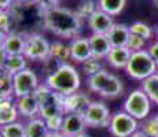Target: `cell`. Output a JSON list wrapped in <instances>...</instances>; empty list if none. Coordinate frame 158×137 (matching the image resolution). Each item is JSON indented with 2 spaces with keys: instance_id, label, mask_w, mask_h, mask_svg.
<instances>
[{
  "instance_id": "obj_1",
  "label": "cell",
  "mask_w": 158,
  "mask_h": 137,
  "mask_svg": "<svg viewBox=\"0 0 158 137\" xmlns=\"http://www.w3.org/2000/svg\"><path fill=\"white\" fill-rule=\"evenodd\" d=\"M40 15L43 18L44 27L52 32L58 37L73 40L80 34L83 19L78 17L76 11L56 6L54 8L40 13Z\"/></svg>"
},
{
  "instance_id": "obj_2",
  "label": "cell",
  "mask_w": 158,
  "mask_h": 137,
  "mask_svg": "<svg viewBox=\"0 0 158 137\" xmlns=\"http://www.w3.org/2000/svg\"><path fill=\"white\" fill-rule=\"evenodd\" d=\"M44 84L47 87H50L52 91L60 93V95L68 96L80 91L81 78L78 71L72 65L63 63L56 71L47 75Z\"/></svg>"
},
{
  "instance_id": "obj_3",
  "label": "cell",
  "mask_w": 158,
  "mask_h": 137,
  "mask_svg": "<svg viewBox=\"0 0 158 137\" xmlns=\"http://www.w3.org/2000/svg\"><path fill=\"white\" fill-rule=\"evenodd\" d=\"M35 95L37 96L40 117L43 119H50L54 117H63L65 115V107H63L65 96L63 95L52 91L45 84L39 85Z\"/></svg>"
},
{
  "instance_id": "obj_4",
  "label": "cell",
  "mask_w": 158,
  "mask_h": 137,
  "mask_svg": "<svg viewBox=\"0 0 158 137\" xmlns=\"http://www.w3.org/2000/svg\"><path fill=\"white\" fill-rule=\"evenodd\" d=\"M157 67V63L154 62V59L148 54V51L142 50L132 52L128 65L125 67V71L129 77L139 81H144L146 78L156 74Z\"/></svg>"
},
{
  "instance_id": "obj_5",
  "label": "cell",
  "mask_w": 158,
  "mask_h": 137,
  "mask_svg": "<svg viewBox=\"0 0 158 137\" xmlns=\"http://www.w3.org/2000/svg\"><path fill=\"white\" fill-rule=\"evenodd\" d=\"M124 111L136 119H147L151 111V100L143 89H133L124 102Z\"/></svg>"
},
{
  "instance_id": "obj_6",
  "label": "cell",
  "mask_w": 158,
  "mask_h": 137,
  "mask_svg": "<svg viewBox=\"0 0 158 137\" xmlns=\"http://www.w3.org/2000/svg\"><path fill=\"white\" fill-rule=\"evenodd\" d=\"M25 38H26V44L23 55L26 56L28 60L44 62L50 56L51 44L40 33H28V34H25Z\"/></svg>"
},
{
  "instance_id": "obj_7",
  "label": "cell",
  "mask_w": 158,
  "mask_h": 137,
  "mask_svg": "<svg viewBox=\"0 0 158 137\" xmlns=\"http://www.w3.org/2000/svg\"><path fill=\"white\" fill-rule=\"evenodd\" d=\"M138 126L136 118L125 111H120L111 115L109 130L114 137H131L135 132H138Z\"/></svg>"
},
{
  "instance_id": "obj_8",
  "label": "cell",
  "mask_w": 158,
  "mask_h": 137,
  "mask_svg": "<svg viewBox=\"0 0 158 137\" xmlns=\"http://www.w3.org/2000/svg\"><path fill=\"white\" fill-rule=\"evenodd\" d=\"M83 117L87 126L89 127H109V123L111 119L110 110L102 100L91 102L89 107Z\"/></svg>"
},
{
  "instance_id": "obj_9",
  "label": "cell",
  "mask_w": 158,
  "mask_h": 137,
  "mask_svg": "<svg viewBox=\"0 0 158 137\" xmlns=\"http://www.w3.org/2000/svg\"><path fill=\"white\" fill-rule=\"evenodd\" d=\"M14 80V96L15 99L26 95H32L39 88V78L32 69H25L13 75Z\"/></svg>"
},
{
  "instance_id": "obj_10",
  "label": "cell",
  "mask_w": 158,
  "mask_h": 137,
  "mask_svg": "<svg viewBox=\"0 0 158 137\" xmlns=\"http://www.w3.org/2000/svg\"><path fill=\"white\" fill-rule=\"evenodd\" d=\"M89 104H91V99L88 97L85 92H81V91H77V92L72 93V95L65 96V100H63L65 114L73 112V114L84 115L88 107H89Z\"/></svg>"
},
{
  "instance_id": "obj_11",
  "label": "cell",
  "mask_w": 158,
  "mask_h": 137,
  "mask_svg": "<svg viewBox=\"0 0 158 137\" xmlns=\"http://www.w3.org/2000/svg\"><path fill=\"white\" fill-rule=\"evenodd\" d=\"M15 106L19 112V117H23L26 119H33L36 117H40V110H39V100L35 93L26 95L22 97L15 99Z\"/></svg>"
},
{
  "instance_id": "obj_12",
  "label": "cell",
  "mask_w": 158,
  "mask_h": 137,
  "mask_svg": "<svg viewBox=\"0 0 158 137\" xmlns=\"http://www.w3.org/2000/svg\"><path fill=\"white\" fill-rule=\"evenodd\" d=\"M70 51V59L78 63H84L92 58V50H91L89 40L85 37H76L69 44Z\"/></svg>"
},
{
  "instance_id": "obj_13",
  "label": "cell",
  "mask_w": 158,
  "mask_h": 137,
  "mask_svg": "<svg viewBox=\"0 0 158 137\" xmlns=\"http://www.w3.org/2000/svg\"><path fill=\"white\" fill-rule=\"evenodd\" d=\"M85 127H87V123L84 121L83 115L69 112V114H65V117H63L60 133L68 137H74L85 132Z\"/></svg>"
},
{
  "instance_id": "obj_14",
  "label": "cell",
  "mask_w": 158,
  "mask_h": 137,
  "mask_svg": "<svg viewBox=\"0 0 158 137\" xmlns=\"http://www.w3.org/2000/svg\"><path fill=\"white\" fill-rule=\"evenodd\" d=\"M114 25L113 17L106 14L102 10H96L95 13L88 18V26L92 30V33H99V34H107L111 26Z\"/></svg>"
},
{
  "instance_id": "obj_15",
  "label": "cell",
  "mask_w": 158,
  "mask_h": 137,
  "mask_svg": "<svg viewBox=\"0 0 158 137\" xmlns=\"http://www.w3.org/2000/svg\"><path fill=\"white\" fill-rule=\"evenodd\" d=\"M26 38L23 33L10 32L6 34V38L3 41L2 47L8 55H23L25 52Z\"/></svg>"
},
{
  "instance_id": "obj_16",
  "label": "cell",
  "mask_w": 158,
  "mask_h": 137,
  "mask_svg": "<svg viewBox=\"0 0 158 137\" xmlns=\"http://www.w3.org/2000/svg\"><path fill=\"white\" fill-rule=\"evenodd\" d=\"M89 40L91 50H92V56L98 58V59H105L111 51V44L109 41L106 34H99V33H92L88 37Z\"/></svg>"
},
{
  "instance_id": "obj_17",
  "label": "cell",
  "mask_w": 158,
  "mask_h": 137,
  "mask_svg": "<svg viewBox=\"0 0 158 137\" xmlns=\"http://www.w3.org/2000/svg\"><path fill=\"white\" fill-rule=\"evenodd\" d=\"M106 36H107L111 47H127L131 36L129 26L124 25V23H114Z\"/></svg>"
},
{
  "instance_id": "obj_18",
  "label": "cell",
  "mask_w": 158,
  "mask_h": 137,
  "mask_svg": "<svg viewBox=\"0 0 158 137\" xmlns=\"http://www.w3.org/2000/svg\"><path fill=\"white\" fill-rule=\"evenodd\" d=\"M19 112L15 106V97L0 100V126L18 121Z\"/></svg>"
},
{
  "instance_id": "obj_19",
  "label": "cell",
  "mask_w": 158,
  "mask_h": 137,
  "mask_svg": "<svg viewBox=\"0 0 158 137\" xmlns=\"http://www.w3.org/2000/svg\"><path fill=\"white\" fill-rule=\"evenodd\" d=\"M131 50L127 47H113L109 55L106 56L109 65L114 69H125L131 59Z\"/></svg>"
},
{
  "instance_id": "obj_20",
  "label": "cell",
  "mask_w": 158,
  "mask_h": 137,
  "mask_svg": "<svg viewBox=\"0 0 158 137\" xmlns=\"http://www.w3.org/2000/svg\"><path fill=\"white\" fill-rule=\"evenodd\" d=\"M50 133L45 119L36 117L26 122V137H45Z\"/></svg>"
},
{
  "instance_id": "obj_21",
  "label": "cell",
  "mask_w": 158,
  "mask_h": 137,
  "mask_svg": "<svg viewBox=\"0 0 158 137\" xmlns=\"http://www.w3.org/2000/svg\"><path fill=\"white\" fill-rule=\"evenodd\" d=\"M111 77V73H109L107 70H101V71H98L96 74L94 75H89L88 77V88H89V91H92V92L95 93H101L103 91V88L106 87V84L109 82Z\"/></svg>"
},
{
  "instance_id": "obj_22",
  "label": "cell",
  "mask_w": 158,
  "mask_h": 137,
  "mask_svg": "<svg viewBox=\"0 0 158 137\" xmlns=\"http://www.w3.org/2000/svg\"><path fill=\"white\" fill-rule=\"evenodd\" d=\"M123 91H124L123 81H121L117 75L111 74L110 80H109V82L106 84V87L103 88V91L99 95H101L103 99H115V97L121 96Z\"/></svg>"
},
{
  "instance_id": "obj_23",
  "label": "cell",
  "mask_w": 158,
  "mask_h": 137,
  "mask_svg": "<svg viewBox=\"0 0 158 137\" xmlns=\"http://www.w3.org/2000/svg\"><path fill=\"white\" fill-rule=\"evenodd\" d=\"M14 96V80L13 74L0 69V100L10 99Z\"/></svg>"
},
{
  "instance_id": "obj_24",
  "label": "cell",
  "mask_w": 158,
  "mask_h": 137,
  "mask_svg": "<svg viewBox=\"0 0 158 137\" xmlns=\"http://www.w3.org/2000/svg\"><path fill=\"white\" fill-rule=\"evenodd\" d=\"M3 69L14 75L22 70L28 69V59L25 55H8Z\"/></svg>"
},
{
  "instance_id": "obj_25",
  "label": "cell",
  "mask_w": 158,
  "mask_h": 137,
  "mask_svg": "<svg viewBox=\"0 0 158 137\" xmlns=\"http://www.w3.org/2000/svg\"><path fill=\"white\" fill-rule=\"evenodd\" d=\"M96 4H98L99 10L114 17V15H118L124 10V7L127 4V0H98Z\"/></svg>"
},
{
  "instance_id": "obj_26",
  "label": "cell",
  "mask_w": 158,
  "mask_h": 137,
  "mask_svg": "<svg viewBox=\"0 0 158 137\" xmlns=\"http://www.w3.org/2000/svg\"><path fill=\"white\" fill-rule=\"evenodd\" d=\"M0 133L3 137H26V123L15 121L13 123L0 126Z\"/></svg>"
},
{
  "instance_id": "obj_27",
  "label": "cell",
  "mask_w": 158,
  "mask_h": 137,
  "mask_svg": "<svg viewBox=\"0 0 158 137\" xmlns=\"http://www.w3.org/2000/svg\"><path fill=\"white\" fill-rule=\"evenodd\" d=\"M142 89L147 93L151 102L158 104V73L142 81Z\"/></svg>"
},
{
  "instance_id": "obj_28",
  "label": "cell",
  "mask_w": 158,
  "mask_h": 137,
  "mask_svg": "<svg viewBox=\"0 0 158 137\" xmlns=\"http://www.w3.org/2000/svg\"><path fill=\"white\" fill-rule=\"evenodd\" d=\"M50 56L55 58V59L60 60V62L66 63V60L70 59V51H69V45H65L60 41H55L51 44L50 50Z\"/></svg>"
},
{
  "instance_id": "obj_29",
  "label": "cell",
  "mask_w": 158,
  "mask_h": 137,
  "mask_svg": "<svg viewBox=\"0 0 158 137\" xmlns=\"http://www.w3.org/2000/svg\"><path fill=\"white\" fill-rule=\"evenodd\" d=\"M129 32L131 34H135V36H139V37L144 38V40H148L151 38L153 36V30L148 25H146L143 22H135L129 26Z\"/></svg>"
},
{
  "instance_id": "obj_30",
  "label": "cell",
  "mask_w": 158,
  "mask_h": 137,
  "mask_svg": "<svg viewBox=\"0 0 158 137\" xmlns=\"http://www.w3.org/2000/svg\"><path fill=\"white\" fill-rule=\"evenodd\" d=\"M96 10H98V4H96L94 0H83V2L80 3V6H78L76 13L78 14V17H80L81 19H84V18L88 19Z\"/></svg>"
},
{
  "instance_id": "obj_31",
  "label": "cell",
  "mask_w": 158,
  "mask_h": 137,
  "mask_svg": "<svg viewBox=\"0 0 158 137\" xmlns=\"http://www.w3.org/2000/svg\"><path fill=\"white\" fill-rule=\"evenodd\" d=\"M102 59H98V58H91V59H88L87 62L83 63V70L84 73L89 77V75H94L96 74L98 71H101V70H103V66H102Z\"/></svg>"
},
{
  "instance_id": "obj_32",
  "label": "cell",
  "mask_w": 158,
  "mask_h": 137,
  "mask_svg": "<svg viewBox=\"0 0 158 137\" xmlns=\"http://www.w3.org/2000/svg\"><path fill=\"white\" fill-rule=\"evenodd\" d=\"M142 130L151 137H158V114L154 115L153 118H148V119L142 125Z\"/></svg>"
},
{
  "instance_id": "obj_33",
  "label": "cell",
  "mask_w": 158,
  "mask_h": 137,
  "mask_svg": "<svg viewBox=\"0 0 158 137\" xmlns=\"http://www.w3.org/2000/svg\"><path fill=\"white\" fill-rule=\"evenodd\" d=\"M146 45V40L139 36H135V34H131L129 36V40H128V44H127V48L131 50V52H136V51H142Z\"/></svg>"
},
{
  "instance_id": "obj_34",
  "label": "cell",
  "mask_w": 158,
  "mask_h": 137,
  "mask_svg": "<svg viewBox=\"0 0 158 137\" xmlns=\"http://www.w3.org/2000/svg\"><path fill=\"white\" fill-rule=\"evenodd\" d=\"M62 65H63V62H60V60L55 59V58H51V56H48L47 59L43 62V67H44L45 73H47L48 75L52 74L54 71H56Z\"/></svg>"
},
{
  "instance_id": "obj_35",
  "label": "cell",
  "mask_w": 158,
  "mask_h": 137,
  "mask_svg": "<svg viewBox=\"0 0 158 137\" xmlns=\"http://www.w3.org/2000/svg\"><path fill=\"white\" fill-rule=\"evenodd\" d=\"M11 15L7 10H0V30L4 33H10Z\"/></svg>"
},
{
  "instance_id": "obj_36",
  "label": "cell",
  "mask_w": 158,
  "mask_h": 137,
  "mask_svg": "<svg viewBox=\"0 0 158 137\" xmlns=\"http://www.w3.org/2000/svg\"><path fill=\"white\" fill-rule=\"evenodd\" d=\"M63 117H65V115H63ZM63 117H54V118H50V119H45L50 132H55V133L60 132L62 123H63Z\"/></svg>"
},
{
  "instance_id": "obj_37",
  "label": "cell",
  "mask_w": 158,
  "mask_h": 137,
  "mask_svg": "<svg viewBox=\"0 0 158 137\" xmlns=\"http://www.w3.org/2000/svg\"><path fill=\"white\" fill-rule=\"evenodd\" d=\"M59 2L60 0H36L35 4L37 6L39 11L43 13L45 10H50V8H54L56 6H59Z\"/></svg>"
},
{
  "instance_id": "obj_38",
  "label": "cell",
  "mask_w": 158,
  "mask_h": 137,
  "mask_svg": "<svg viewBox=\"0 0 158 137\" xmlns=\"http://www.w3.org/2000/svg\"><path fill=\"white\" fill-rule=\"evenodd\" d=\"M148 54L151 55V58H153L154 62H156L157 66H158V41L154 42L153 45H150V48H148Z\"/></svg>"
},
{
  "instance_id": "obj_39",
  "label": "cell",
  "mask_w": 158,
  "mask_h": 137,
  "mask_svg": "<svg viewBox=\"0 0 158 137\" xmlns=\"http://www.w3.org/2000/svg\"><path fill=\"white\" fill-rule=\"evenodd\" d=\"M7 58H8V54L6 52L4 48L0 45V69L4 67V63H6V60H7Z\"/></svg>"
},
{
  "instance_id": "obj_40",
  "label": "cell",
  "mask_w": 158,
  "mask_h": 137,
  "mask_svg": "<svg viewBox=\"0 0 158 137\" xmlns=\"http://www.w3.org/2000/svg\"><path fill=\"white\" fill-rule=\"evenodd\" d=\"M14 0H0V10H7L13 6Z\"/></svg>"
},
{
  "instance_id": "obj_41",
  "label": "cell",
  "mask_w": 158,
  "mask_h": 137,
  "mask_svg": "<svg viewBox=\"0 0 158 137\" xmlns=\"http://www.w3.org/2000/svg\"><path fill=\"white\" fill-rule=\"evenodd\" d=\"M131 137H151V136H148L146 132H143V130H138V132H135Z\"/></svg>"
},
{
  "instance_id": "obj_42",
  "label": "cell",
  "mask_w": 158,
  "mask_h": 137,
  "mask_svg": "<svg viewBox=\"0 0 158 137\" xmlns=\"http://www.w3.org/2000/svg\"><path fill=\"white\" fill-rule=\"evenodd\" d=\"M14 3H17V4H32V3H36V0H14Z\"/></svg>"
},
{
  "instance_id": "obj_43",
  "label": "cell",
  "mask_w": 158,
  "mask_h": 137,
  "mask_svg": "<svg viewBox=\"0 0 158 137\" xmlns=\"http://www.w3.org/2000/svg\"><path fill=\"white\" fill-rule=\"evenodd\" d=\"M6 34H7V33H4V32H2V30H0V45H2V44H3V41H4Z\"/></svg>"
},
{
  "instance_id": "obj_44",
  "label": "cell",
  "mask_w": 158,
  "mask_h": 137,
  "mask_svg": "<svg viewBox=\"0 0 158 137\" xmlns=\"http://www.w3.org/2000/svg\"><path fill=\"white\" fill-rule=\"evenodd\" d=\"M74 137H89V136H88L87 133L84 132V133H81V135H77V136H74Z\"/></svg>"
},
{
  "instance_id": "obj_45",
  "label": "cell",
  "mask_w": 158,
  "mask_h": 137,
  "mask_svg": "<svg viewBox=\"0 0 158 137\" xmlns=\"http://www.w3.org/2000/svg\"><path fill=\"white\" fill-rule=\"evenodd\" d=\"M56 137H68V136H65V135H62V133H56Z\"/></svg>"
},
{
  "instance_id": "obj_46",
  "label": "cell",
  "mask_w": 158,
  "mask_h": 137,
  "mask_svg": "<svg viewBox=\"0 0 158 137\" xmlns=\"http://www.w3.org/2000/svg\"><path fill=\"white\" fill-rule=\"evenodd\" d=\"M154 3H156V6L158 7V0H154Z\"/></svg>"
},
{
  "instance_id": "obj_47",
  "label": "cell",
  "mask_w": 158,
  "mask_h": 137,
  "mask_svg": "<svg viewBox=\"0 0 158 137\" xmlns=\"http://www.w3.org/2000/svg\"><path fill=\"white\" fill-rule=\"evenodd\" d=\"M157 38H158V27H157Z\"/></svg>"
},
{
  "instance_id": "obj_48",
  "label": "cell",
  "mask_w": 158,
  "mask_h": 137,
  "mask_svg": "<svg viewBox=\"0 0 158 137\" xmlns=\"http://www.w3.org/2000/svg\"><path fill=\"white\" fill-rule=\"evenodd\" d=\"M0 137H3V136H2V133H0Z\"/></svg>"
}]
</instances>
